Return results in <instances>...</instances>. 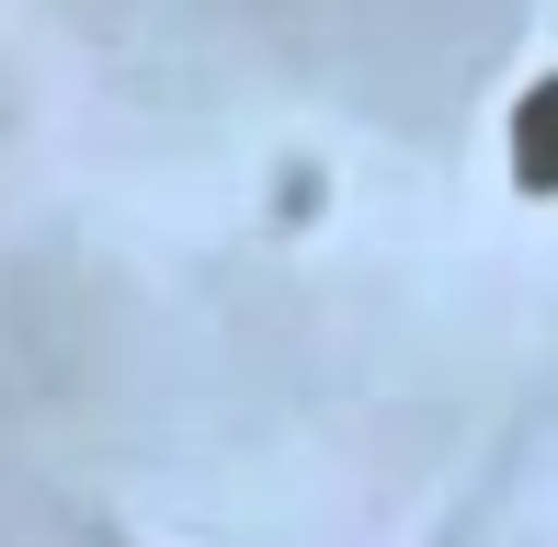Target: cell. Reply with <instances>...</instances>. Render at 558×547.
<instances>
[{
	"instance_id": "obj_1",
	"label": "cell",
	"mask_w": 558,
	"mask_h": 547,
	"mask_svg": "<svg viewBox=\"0 0 558 547\" xmlns=\"http://www.w3.org/2000/svg\"><path fill=\"white\" fill-rule=\"evenodd\" d=\"M513 183L524 194H558V69L513 104Z\"/></svg>"
}]
</instances>
